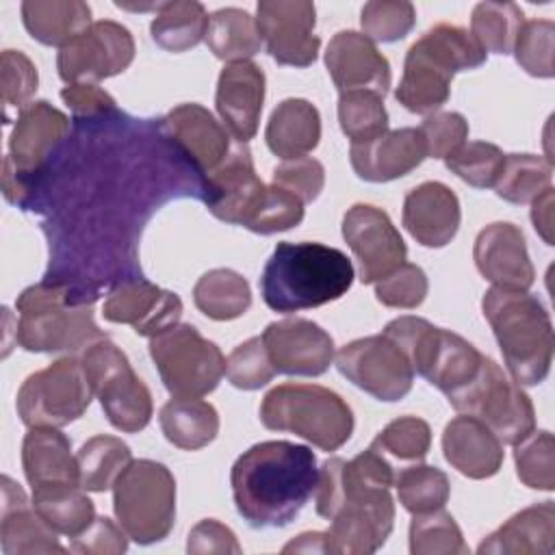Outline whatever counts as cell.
Masks as SVG:
<instances>
[{"label":"cell","mask_w":555,"mask_h":555,"mask_svg":"<svg viewBox=\"0 0 555 555\" xmlns=\"http://www.w3.org/2000/svg\"><path fill=\"white\" fill-rule=\"evenodd\" d=\"M460 199L442 182H423L403 199V228L423 247L438 249L449 245L460 230Z\"/></svg>","instance_id":"27"},{"label":"cell","mask_w":555,"mask_h":555,"mask_svg":"<svg viewBox=\"0 0 555 555\" xmlns=\"http://www.w3.org/2000/svg\"><path fill=\"white\" fill-rule=\"evenodd\" d=\"M525 24L522 9L514 2H479L470 15V35L486 52L512 54Z\"/></svg>","instance_id":"42"},{"label":"cell","mask_w":555,"mask_h":555,"mask_svg":"<svg viewBox=\"0 0 555 555\" xmlns=\"http://www.w3.org/2000/svg\"><path fill=\"white\" fill-rule=\"evenodd\" d=\"M416 24L414 4L408 0H371L360 11L362 35L373 43L403 39Z\"/></svg>","instance_id":"48"},{"label":"cell","mask_w":555,"mask_h":555,"mask_svg":"<svg viewBox=\"0 0 555 555\" xmlns=\"http://www.w3.org/2000/svg\"><path fill=\"white\" fill-rule=\"evenodd\" d=\"M150 356L171 397H204L219 386L225 373L221 349L189 323L152 336Z\"/></svg>","instance_id":"13"},{"label":"cell","mask_w":555,"mask_h":555,"mask_svg":"<svg viewBox=\"0 0 555 555\" xmlns=\"http://www.w3.org/2000/svg\"><path fill=\"white\" fill-rule=\"evenodd\" d=\"M427 291V275L414 262H401L395 271L375 282V297L388 308L412 310L425 301Z\"/></svg>","instance_id":"51"},{"label":"cell","mask_w":555,"mask_h":555,"mask_svg":"<svg viewBox=\"0 0 555 555\" xmlns=\"http://www.w3.org/2000/svg\"><path fill=\"white\" fill-rule=\"evenodd\" d=\"M271 180L275 186L293 193L304 204H308L321 195L325 184V169L317 158L301 156V158H291L280 163L273 169Z\"/></svg>","instance_id":"53"},{"label":"cell","mask_w":555,"mask_h":555,"mask_svg":"<svg viewBox=\"0 0 555 555\" xmlns=\"http://www.w3.org/2000/svg\"><path fill=\"white\" fill-rule=\"evenodd\" d=\"M317 479L312 449L288 440L249 447L230 470L236 512L256 529L288 525L314 494Z\"/></svg>","instance_id":"2"},{"label":"cell","mask_w":555,"mask_h":555,"mask_svg":"<svg viewBox=\"0 0 555 555\" xmlns=\"http://www.w3.org/2000/svg\"><path fill=\"white\" fill-rule=\"evenodd\" d=\"M505 154L499 145L488 141H470L444 158V165L460 180L475 189H490L496 184L503 169Z\"/></svg>","instance_id":"47"},{"label":"cell","mask_w":555,"mask_h":555,"mask_svg":"<svg viewBox=\"0 0 555 555\" xmlns=\"http://www.w3.org/2000/svg\"><path fill=\"white\" fill-rule=\"evenodd\" d=\"M22 22L35 41L59 50L93 24L89 4L80 0H26Z\"/></svg>","instance_id":"33"},{"label":"cell","mask_w":555,"mask_h":555,"mask_svg":"<svg viewBox=\"0 0 555 555\" xmlns=\"http://www.w3.org/2000/svg\"><path fill=\"white\" fill-rule=\"evenodd\" d=\"M304 219V202L295 197L293 193L271 184L267 191L264 206L251 225V232L256 234H275L291 230L299 225Z\"/></svg>","instance_id":"55"},{"label":"cell","mask_w":555,"mask_h":555,"mask_svg":"<svg viewBox=\"0 0 555 555\" xmlns=\"http://www.w3.org/2000/svg\"><path fill=\"white\" fill-rule=\"evenodd\" d=\"M208 13L197 0L163 2L156 11L150 33L152 39L167 52H186L206 39Z\"/></svg>","instance_id":"35"},{"label":"cell","mask_w":555,"mask_h":555,"mask_svg":"<svg viewBox=\"0 0 555 555\" xmlns=\"http://www.w3.org/2000/svg\"><path fill=\"white\" fill-rule=\"evenodd\" d=\"M15 308V343L24 351L76 353L106 338L93 319L91 299L74 284L48 278L24 288Z\"/></svg>","instance_id":"4"},{"label":"cell","mask_w":555,"mask_h":555,"mask_svg":"<svg viewBox=\"0 0 555 555\" xmlns=\"http://www.w3.org/2000/svg\"><path fill=\"white\" fill-rule=\"evenodd\" d=\"M321 139V115L319 108L304 98L282 100L264 130L267 147L282 160L301 158L319 145Z\"/></svg>","instance_id":"32"},{"label":"cell","mask_w":555,"mask_h":555,"mask_svg":"<svg viewBox=\"0 0 555 555\" xmlns=\"http://www.w3.org/2000/svg\"><path fill=\"white\" fill-rule=\"evenodd\" d=\"M343 238L360 264V282L375 284L405 262L408 247L390 217L371 204H353L343 217Z\"/></svg>","instance_id":"19"},{"label":"cell","mask_w":555,"mask_h":555,"mask_svg":"<svg viewBox=\"0 0 555 555\" xmlns=\"http://www.w3.org/2000/svg\"><path fill=\"white\" fill-rule=\"evenodd\" d=\"M514 464L518 479L533 490L551 492L555 488V440L546 429L531 431L514 444Z\"/></svg>","instance_id":"46"},{"label":"cell","mask_w":555,"mask_h":555,"mask_svg":"<svg viewBox=\"0 0 555 555\" xmlns=\"http://www.w3.org/2000/svg\"><path fill=\"white\" fill-rule=\"evenodd\" d=\"M128 548V533L121 525L106 516H95V520L76 538H72L69 551L82 555H117Z\"/></svg>","instance_id":"56"},{"label":"cell","mask_w":555,"mask_h":555,"mask_svg":"<svg viewBox=\"0 0 555 555\" xmlns=\"http://www.w3.org/2000/svg\"><path fill=\"white\" fill-rule=\"evenodd\" d=\"M553 163L535 154H505L501 176L494 184L496 195L512 204H531L551 189Z\"/></svg>","instance_id":"40"},{"label":"cell","mask_w":555,"mask_h":555,"mask_svg":"<svg viewBox=\"0 0 555 555\" xmlns=\"http://www.w3.org/2000/svg\"><path fill=\"white\" fill-rule=\"evenodd\" d=\"M80 486L89 492H104L132 462L130 447L117 436H93L76 453Z\"/></svg>","instance_id":"39"},{"label":"cell","mask_w":555,"mask_h":555,"mask_svg":"<svg viewBox=\"0 0 555 555\" xmlns=\"http://www.w3.org/2000/svg\"><path fill=\"white\" fill-rule=\"evenodd\" d=\"M314 24L317 9L308 0H260L256 7L260 39L278 65L308 67L317 61L321 39Z\"/></svg>","instance_id":"18"},{"label":"cell","mask_w":555,"mask_h":555,"mask_svg":"<svg viewBox=\"0 0 555 555\" xmlns=\"http://www.w3.org/2000/svg\"><path fill=\"white\" fill-rule=\"evenodd\" d=\"M165 438L184 451H197L210 444L219 434V414L199 397H173L158 414Z\"/></svg>","instance_id":"34"},{"label":"cell","mask_w":555,"mask_h":555,"mask_svg":"<svg viewBox=\"0 0 555 555\" xmlns=\"http://www.w3.org/2000/svg\"><path fill=\"white\" fill-rule=\"evenodd\" d=\"M555 548V505L542 501L525 507L492 531L479 546L481 555H551Z\"/></svg>","instance_id":"31"},{"label":"cell","mask_w":555,"mask_h":555,"mask_svg":"<svg viewBox=\"0 0 555 555\" xmlns=\"http://www.w3.org/2000/svg\"><path fill=\"white\" fill-rule=\"evenodd\" d=\"M80 362L108 423L126 434L145 429L154 410L152 392L132 371L126 353L102 338L82 351Z\"/></svg>","instance_id":"12"},{"label":"cell","mask_w":555,"mask_h":555,"mask_svg":"<svg viewBox=\"0 0 555 555\" xmlns=\"http://www.w3.org/2000/svg\"><path fill=\"white\" fill-rule=\"evenodd\" d=\"M193 301L208 319L232 321L249 310L251 288L241 273L232 269H212L195 282Z\"/></svg>","instance_id":"36"},{"label":"cell","mask_w":555,"mask_h":555,"mask_svg":"<svg viewBox=\"0 0 555 555\" xmlns=\"http://www.w3.org/2000/svg\"><path fill=\"white\" fill-rule=\"evenodd\" d=\"M260 423L271 431H291L321 451L340 449L353 434L347 401L317 384H280L260 403Z\"/></svg>","instance_id":"7"},{"label":"cell","mask_w":555,"mask_h":555,"mask_svg":"<svg viewBox=\"0 0 555 555\" xmlns=\"http://www.w3.org/2000/svg\"><path fill=\"white\" fill-rule=\"evenodd\" d=\"M102 314L111 323L130 325L139 336H156L182 317V301L176 293L163 291L145 278L121 280L104 299Z\"/></svg>","instance_id":"21"},{"label":"cell","mask_w":555,"mask_h":555,"mask_svg":"<svg viewBox=\"0 0 555 555\" xmlns=\"http://www.w3.org/2000/svg\"><path fill=\"white\" fill-rule=\"evenodd\" d=\"M269 360L284 375H323L334 360L332 336L308 319L273 321L260 334Z\"/></svg>","instance_id":"20"},{"label":"cell","mask_w":555,"mask_h":555,"mask_svg":"<svg viewBox=\"0 0 555 555\" xmlns=\"http://www.w3.org/2000/svg\"><path fill=\"white\" fill-rule=\"evenodd\" d=\"M113 512L137 544H154L176 522V479L154 460H132L113 486Z\"/></svg>","instance_id":"9"},{"label":"cell","mask_w":555,"mask_h":555,"mask_svg":"<svg viewBox=\"0 0 555 555\" xmlns=\"http://www.w3.org/2000/svg\"><path fill=\"white\" fill-rule=\"evenodd\" d=\"M512 52L529 76L551 78L555 74V24L551 20L525 22Z\"/></svg>","instance_id":"49"},{"label":"cell","mask_w":555,"mask_h":555,"mask_svg":"<svg viewBox=\"0 0 555 555\" xmlns=\"http://www.w3.org/2000/svg\"><path fill=\"white\" fill-rule=\"evenodd\" d=\"M69 132V117L46 100L26 104L15 119L2 165V191L15 206H26L33 176L41 173Z\"/></svg>","instance_id":"10"},{"label":"cell","mask_w":555,"mask_h":555,"mask_svg":"<svg viewBox=\"0 0 555 555\" xmlns=\"http://www.w3.org/2000/svg\"><path fill=\"white\" fill-rule=\"evenodd\" d=\"M61 100L69 106L76 121L78 119L93 121V119L108 117V115L117 113L115 100L104 89H100L98 85H91V82L67 85L61 91Z\"/></svg>","instance_id":"57"},{"label":"cell","mask_w":555,"mask_h":555,"mask_svg":"<svg viewBox=\"0 0 555 555\" xmlns=\"http://www.w3.org/2000/svg\"><path fill=\"white\" fill-rule=\"evenodd\" d=\"M82 490V486L35 488L33 505L56 533L76 538L95 520L93 501Z\"/></svg>","instance_id":"37"},{"label":"cell","mask_w":555,"mask_h":555,"mask_svg":"<svg viewBox=\"0 0 555 555\" xmlns=\"http://www.w3.org/2000/svg\"><path fill=\"white\" fill-rule=\"evenodd\" d=\"M399 503L410 514H425L444 507L451 494V483L447 473L436 466H427L421 462L408 464L395 475V483Z\"/></svg>","instance_id":"41"},{"label":"cell","mask_w":555,"mask_h":555,"mask_svg":"<svg viewBox=\"0 0 555 555\" xmlns=\"http://www.w3.org/2000/svg\"><path fill=\"white\" fill-rule=\"evenodd\" d=\"M477 271L499 288L527 291L535 280L525 234L509 221L486 225L473 247Z\"/></svg>","instance_id":"24"},{"label":"cell","mask_w":555,"mask_h":555,"mask_svg":"<svg viewBox=\"0 0 555 555\" xmlns=\"http://www.w3.org/2000/svg\"><path fill=\"white\" fill-rule=\"evenodd\" d=\"M267 191L269 186L254 169L247 143L234 141L223 163L204 176L202 197L217 219L251 230L264 206Z\"/></svg>","instance_id":"16"},{"label":"cell","mask_w":555,"mask_h":555,"mask_svg":"<svg viewBox=\"0 0 555 555\" xmlns=\"http://www.w3.org/2000/svg\"><path fill=\"white\" fill-rule=\"evenodd\" d=\"M351 284V260L321 243H278L260 278L264 304L282 314L336 301Z\"/></svg>","instance_id":"3"},{"label":"cell","mask_w":555,"mask_h":555,"mask_svg":"<svg viewBox=\"0 0 555 555\" xmlns=\"http://www.w3.org/2000/svg\"><path fill=\"white\" fill-rule=\"evenodd\" d=\"M447 399L460 414L488 425L503 444L514 447L535 429V410L529 395L488 356L477 375Z\"/></svg>","instance_id":"11"},{"label":"cell","mask_w":555,"mask_h":555,"mask_svg":"<svg viewBox=\"0 0 555 555\" xmlns=\"http://www.w3.org/2000/svg\"><path fill=\"white\" fill-rule=\"evenodd\" d=\"M206 43L217 59L225 63H238L258 54L262 39L256 26V17L243 9L225 7L210 15Z\"/></svg>","instance_id":"38"},{"label":"cell","mask_w":555,"mask_h":555,"mask_svg":"<svg viewBox=\"0 0 555 555\" xmlns=\"http://www.w3.org/2000/svg\"><path fill=\"white\" fill-rule=\"evenodd\" d=\"M217 113L228 132L247 143L258 132L264 104V72L251 61L228 63L217 80Z\"/></svg>","instance_id":"26"},{"label":"cell","mask_w":555,"mask_h":555,"mask_svg":"<svg viewBox=\"0 0 555 555\" xmlns=\"http://www.w3.org/2000/svg\"><path fill=\"white\" fill-rule=\"evenodd\" d=\"M334 360L340 375L379 401H399L412 390L414 369L405 353L384 334L347 343Z\"/></svg>","instance_id":"15"},{"label":"cell","mask_w":555,"mask_h":555,"mask_svg":"<svg viewBox=\"0 0 555 555\" xmlns=\"http://www.w3.org/2000/svg\"><path fill=\"white\" fill-rule=\"evenodd\" d=\"M325 67L340 93L373 91L384 98L390 89V63L362 33H336L325 50Z\"/></svg>","instance_id":"23"},{"label":"cell","mask_w":555,"mask_h":555,"mask_svg":"<svg viewBox=\"0 0 555 555\" xmlns=\"http://www.w3.org/2000/svg\"><path fill=\"white\" fill-rule=\"evenodd\" d=\"M0 78H2V104L9 115L11 108L17 113L30 104L28 100L37 91V67L35 63L20 50H4L0 59Z\"/></svg>","instance_id":"52"},{"label":"cell","mask_w":555,"mask_h":555,"mask_svg":"<svg viewBox=\"0 0 555 555\" xmlns=\"http://www.w3.org/2000/svg\"><path fill=\"white\" fill-rule=\"evenodd\" d=\"M444 460L468 479H488L503 466V442L481 421L460 414L442 431Z\"/></svg>","instance_id":"29"},{"label":"cell","mask_w":555,"mask_h":555,"mask_svg":"<svg viewBox=\"0 0 555 555\" xmlns=\"http://www.w3.org/2000/svg\"><path fill=\"white\" fill-rule=\"evenodd\" d=\"M427 158L425 139L418 128L386 130L377 137L353 141L349 160L358 178L366 182H390L408 176Z\"/></svg>","instance_id":"25"},{"label":"cell","mask_w":555,"mask_h":555,"mask_svg":"<svg viewBox=\"0 0 555 555\" xmlns=\"http://www.w3.org/2000/svg\"><path fill=\"white\" fill-rule=\"evenodd\" d=\"M275 373L260 336L241 343L225 360V375L230 384L241 390H258L267 386Z\"/></svg>","instance_id":"50"},{"label":"cell","mask_w":555,"mask_h":555,"mask_svg":"<svg viewBox=\"0 0 555 555\" xmlns=\"http://www.w3.org/2000/svg\"><path fill=\"white\" fill-rule=\"evenodd\" d=\"M382 334L405 353L421 377L447 397L466 386L486 358L460 334L436 327L421 317L392 319Z\"/></svg>","instance_id":"8"},{"label":"cell","mask_w":555,"mask_h":555,"mask_svg":"<svg viewBox=\"0 0 555 555\" xmlns=\"http://www.w3.org/2000/svg\"><path fill=\"white\" fill-rule=\"evenodd\" d=\"M284 553H334L327 531H308L293 538L282 548Z\"/></svg>","instance_id":"60"},{"label":"cell","mask_w":555,"mask_h":555,"mask_svg":"<svg viewBox=\"0 0 555 555\" xmlns=\"http://www.w3.org/2000/svg\"><path fill=\"white\" fill-rule=\"evenodd\" d=\"M189 553H241V544L230 527L215 518H204L199 520L191 531H189V542H186Z\"/></svg>","instance_id":"58"},{"label":"cell","mask_w":555,"mask_h":555,"mask_svg":"<svg viewBox=\"0 0 555 555\" xmlns=\"http://www.w3.org/2000/svg\"><path fill=\"white\" fill-rule=\"evenodd\" d=\"M388 462H421L431 447V429L418 416H399L390 421L371 442ZM392 464V462H390Z\"/></svg>","instance_id":"44"},{"label":"cell","mask_w":555,"mask_h":555,"mask_svg":"<svg viewBox=\"0 0 555 555\" xmlns=\"http://www.w3.org/2000/svg\"><path fill=\"white\" fill-rule=\"evenodd\" d=\"M553 186L546 189L542 195H538L533 202H531V221H533V228L535 232L542 236V241L546 245H553L555 238H553Z\"/></svg>","instance_id":"59"},{"label":"cell","mask_w":555,"mask_h":555,"mask_svg":"<svg viewBox=\"0 0 555 555\" xmlns=\"http://www.w3.org/2000/svg\"><path fill=\"white\" fill-rule=\"evenodd\" d=\"M93 399L82 362L65 356L24 379L17 416L26 427H65L80 418Z\"/></svg>","instance_id":"14"},{"label":"cell","mask_w":555,"mask_h":555,"mask_svg":"<svg viewBox=\"0 0 555 555\" xmlns=\"http://www.w3.org/2000/svg\"><path fill=\"white\" fill-rule=\"evenodd\" d=\"M22 466L30 488L80 486L78 460L61 427H28L22 442Z\"/></svg>","instance_id":"30"},{"label":"cell","mask_w":555,"mask_h":555,"mask_svg":"<svg viewBox=\"0 0 555 555\" xmlns=\"http://www.w3.org/2000/svg\"><path fill=\"white\" fill-rule=\"evenodd\" d=\"M486 56L488 52L470 30L453 24H436L410 46L395 98L410 113H438L451 95L453 76L483 65Z\"/></svg>","instance_id":"5"},{"label":"cell","mask_w":555,"mask_h":555,"mask_svg":"<svg viewBox=\"0 0 555 555\" xmlns=\"http://www.w3.org/2000/svg\"><path fill=\"white\" fill-rule=\"evenodd\" d=\"M418 130L425 139L427 156L447 158L466 143L468 121L460 113L440 111V113L427 115L418 126Z\"/></svg>","instance_id":"54"},{"label":"cell","mask_w":555,"mask_h":555,"mask_svg":"<svg viewBox=\"0 0 555 555\" xmlns=\"http://www.w3.org/2000/svg\"><path fill=\"white\" fill-rule=\"evenodd\" d=\"M410 553L412 555H464L468 546L455 518L444 507L414 514L410 522Z\"/></svg>","instance_id":"43"},{"label":"cell","mask_w":555,"mask_h":555,"mask_svg":"<svg viewBox=\"0 0 555 555\" xmlns=\"http://www.w3.org/2000/svg\"><path fill=\"white\" fill-rule=\"evenodd\" d=\"M340 130L353 141H364L388 130L384 98L373 91H345L338 98Z\"/></svg>","instance_id":"45"},{"label":"cell","mask_w":555,"mask_h":555,"mask_svg":"<svg viewBox=\"0 0 555 555\" xmlns=\"http://www.w3.org/2000/svg\"><path fill=\"white\" fill-rule=\"evenodd\" d=\"M395 466L373 447L351 460L330 457L319 468L317 514L332 520L334 555L375 553L392 531Z\"/></svg>","instance_id":"1"},{"label":"cell","mask_w":555,"mask_h":555,"mask_svg":"<svg viewBox=\"0 0 555 555\" xmlns=\"http://www.w3.org/2000/svg\"><path fill=\"white\" fill-rule=\"evenodd\" d=\"M481 310L512 379L518 386L544 382L553 362V323L542 301L527 291L492 286L481 299Z\"/></svg>","instance_id":"6"},{"label":"cell","mask_w":555,"mask_h":555,"mask_svg":"<svg viewBox=\"0 0 555 555\" xmlns=\"http://www.w3.org/2000/svg\"><path fill=\"white\" fill-rule=\"evenodd\" d=\"M163 134L173 141V147L189 158L193 169L208 176L217 169L232 150V139L225 126L202 104L189 102L171 108L160 119Z\"/></svg>","instance_id":"22"},{"label":"cell","mask_w":555,"mask_h":555,"mask_svg":"<svg viewBox=\"0 0 555 555\" xmlns=\"http://www.w3.org/2000/svg\"><path fill=\"white\" fill-rule=\"evenodd\" d=\"M132 59L134 39L130 30L113 20H100L59 50L56 69L67 85H95L128 69Z\"/></svg>","instance_id":"17"},{"label":"cell","mask_w":555,"mask_h":555,"mask_svg":"<svg viewBox=\"0 0 555 555\" xmlns=\"http://www.w3.org/2000/svg\"><path fill=\"white\" fill-rule=\"evenodd\" d=\"M0 542L4 555H35V553H65L59 544L56 531L39 516L33 501L17 481L2 477V512H0Z\"/></svg>","instance_id":"28"}]
</instances>
